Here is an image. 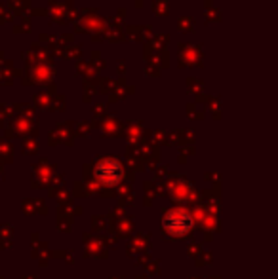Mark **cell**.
I'll return each instance as SVG.
<instances>
[{
  "mask_svg": "<svg viewBox=\"0 0 278 279\" xmlns=\"http://www.w3.org/2000/svg\"><path fill=\"white\" fill-rule=\"evenodd\" d=\"M164 224L174 234H183V232H187L191 228V216L187 215V213H172L164 220Z\"/></svg>",
  "mask_w": 278,
  "mask_h": 279,
  "instance_id": "6da1fadb",
  "label": "cell"
}]
</instances>
